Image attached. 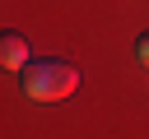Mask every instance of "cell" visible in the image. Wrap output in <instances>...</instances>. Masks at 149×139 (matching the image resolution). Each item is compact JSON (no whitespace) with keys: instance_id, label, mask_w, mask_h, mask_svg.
<instances>
[{"instance_id":"1","label":"cell","mask_w":149,"mask_h":139,"mask_svg":"<svg viewBox=\"0 0 149 139\" xmlns=\"http://www.w3.org/2000/svg\"><path fill=\"white\" fill-rule=\"evenodd\" d=\"M79 88V70L70 60H28L23 65V93L33 102H61Z\"/></svg>"},{"instance_id":"2","label":"cell","mask_w":149,"mask_h":139,"mask_svg":"<svg viewBox=\"0 0 149 139\" xmlns=\"http://www.w3.org/2000/svg\"><path fill=\"white\" fill-rule=\"evenodd\" d=\"M28 60H33L28 37H23V32H0V70L23 74V65H28Z\"/></svg>"},{"instance_id":"3","label":"cell","mask_w":149,"mask_h":139,"mask_svg":"<svg viewBox=\"0 0 149 139\" xmlns=\"http://www.w3.org/2000/svg\"><path fill=\"white\" fill-rule=\"evenodd\" d=\"M135 56H140V60H144V65H149V32H144V37H140V46H135Z\"/></svg>"}]
</instances>
